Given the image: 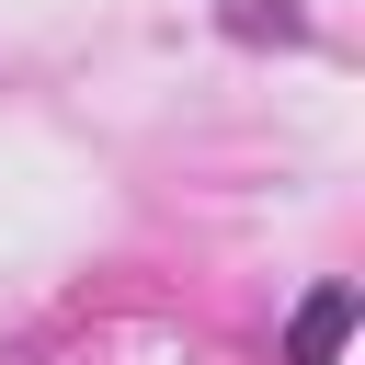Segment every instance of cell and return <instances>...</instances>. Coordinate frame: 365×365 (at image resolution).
Returning <instances> with one entry per match:
<instances>
[{
  "label": "cell",
  "mask_w": 365,
  "mask_h": 365,
  "mask_svg": "<svg viewBox=\"0 0 365 365\" xmlns=\"http://www.w3.org/2000/svg\"><path fill=\"white\" fill-rule=\"evenodd\" d=\"M354 319H365V297H354L342 274H331V285H308V297H297V319H285V365H342Z\"/></svg>",
  "instance_id": "cell-1"
}]
</instances>
